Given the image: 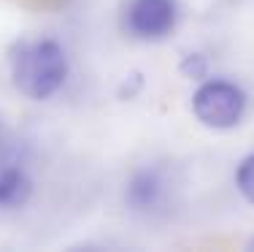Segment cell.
<instances>
[{"instance_id": "4", "label": "cell", "mask_w": 254, "mask_h": 252, "mask_svg": "<svg viewBox=\"0 0 254 252\" xmlns=\"http://www.w3.org/2000/svg\"><path fill=\"white\" fill-rule=\"evenodd\" d=\"M33 193V182L19 166L0 168V209H19Z\"/></svg>"}, {"instance_id": "2", "label": "cell", "mask_w": 254, "mask_h": 252, "mask_svg": "<svg viewBox=\"0 0 254 252\" xmlns=\"http://www.w3.org/2000/svg\"><path fill=\"white\" fill-rule=\"evenodd\" d=\"M192 109H195L197 119L208 128H233L241 122L246 111V95L241 87L222 79L205 82L192 98Z\"/></svg>"}, {"instance_id": "7", "label": "cell", "mask_w": 254, "mask_h": 252, "mask_svg": "<svg viewBox=\"0 0 254 252\" xmlns=\"http://www.w3.org/2000/svg\"><path fill=\"white\" fill-rule=\"evenodd\" d=\"M181 71L192 79H203L205 76V57L203 55H187L184 63H181Z\"/></svg>"}, {"instance_id": "8", "label": "cell", "mask_w": 254, "mask_h": 252, "mask_svg": "<svg viewBox=\"0 0 254 252\" xmlns=\"http://www.w3.org/2000/svg\"><path fill=\"white\" fill-rule=\"evenodd\" d=\"M0 149H3V133H0Z\"/></svg>"}, {"instance_id": "6", "label": "cell", "mask_w": 254, "mask_h": 252, "mask_svg": "<svg viewBox=\"0 0 254 252\" xmlns=\"http://www.w3.org/2000/svg\"><path fill=\"white\" fill-rule=\"evenodd\" d=\"M238 190L244 193V198L249 203H254V155L244 160V163L238 166Z\"/></svg>"}, {"instance_id": "1", "label": "cell", "mask_w": 254, "mask_h": 252, "mask_svg": "<svg viewBox=\"0 0 254 252\" xmlns=\"http://www.w3.org/2000/svg\"><path fill=\"white\" fill-rule=\"evenodd\" d=\"M14 84L27 98L44 100L63 87L68 76V60L60 44L54 41H33L22 44L11 63Z\"/></svg>"}, {"instance_id": "5", "label": "cell", "mask_w": 254, "mask_h": 252, "mask_svg": "<svg viewBox=\"0 0 254 252\" xmlns=\"http://www.w3.org/2000/svg\"><path fill=\"white\" fill-rule=\"evenodd\" d=\"M162 195H165V184H162V179L154 171L135 173L130 179V184H127V201L135 209H141V212H149V209L160 206Z\"/></svg>"}, {"instance_id": "3", "label": "cell", "mask_w": 254, "mask_h": 252, "mask_svg": "<svg viewBox=\"0 0 254 252\" xmlns=\"http://www.w3.org/2000/svg\"><path fill=\"white\" fill-rule=\"evenodd\" d=\"M173 25H176L173 0H130V5H127V30L135 38H165Z\"/></svg>"}]
</instances>
